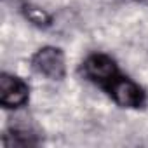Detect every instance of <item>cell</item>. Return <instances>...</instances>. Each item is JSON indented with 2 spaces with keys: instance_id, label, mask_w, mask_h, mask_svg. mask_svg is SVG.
Instances as JSON below:
<instances>
[{
  "instance_id": "1",
  "label": "cell",
  "mask_w": 148,
  "mask_h": 148,
  "mask_svg": "<svg viewBox=\"0 0 148 148\" xmlns=\"http://www.w3.org/2000/svg\"><path fill=\"white\" fill-rule=\"evenodd\" d=\"M32 68L49 80H61L66 73L64 54L59 47H42L32 56Z\"/></svg>"
},
{
  "instance_id": "3",
  "label": "cell",
  "mask_w": 148,
  "mask_h": 148,
  "mask_svg": "<svg viewBox=\"0 0 148 148\" xmlns=\"http://www.w3.org/2000/svg\"><path fill=\"white\" fill-rule=\"evenodd\" d=\"M30 98V87L16 75H0V105L7 110H16L26 105Z\"/></svg>"
},
{
  "instance_id": "2",
  "label": "cell",
  "mask_w": 148,
  "mask_h": 148,
  "mask_svg": "<svg viewBox=\"0 0 148 148\" xmlns=\"http://www.w3.org/2000/svg\"><path fill=\"white\" fill-rule=\"evenodd\" d=\"M105 89L110 94V98L122 108H139L145 103L143 89L127 77L119 75Z\"/></svg>"
},
{
  "instance_id": "5",
  "label": "cell",
  "mask_w": 148,
  "mask_h": 148,
  "mask_svg": "<svg viewBox=\"0 0 148 148\" xmlns=\"http://www.w3.org/2000/svg\"><path fill=\"white\" fill-rule=\"evenodd\" d=\"M25 16L37 26H49L51 25V16L37 5H25Z\"/></svg>"
},
{
  "instance_id": "4",
  "label": "cell",
  "mask_w": 148,
  "mask_h": 148,
  "mask_svg": "<svg viewBox=\"0 0 148 148\" xmlns=\"http://www.w3.org/2000/svg\"><path fill=\"white\" fill-rule=\"evenodd\" d=\"M84 75L91 82H94V84H98L105 89L113 79H117L120 75V73L117 70L115 61L110 56H106V54H91L84 61Z\"/></svg>"
}]
</instances>
